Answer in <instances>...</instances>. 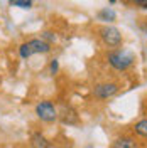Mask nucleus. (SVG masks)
Wrapping results in <instances>:
<instances>
[{"label":"nucleus","mask_w":147,"mask_h":148,"mask_svg":"<svg viewBox=\"0 0 147 148\" xmlns=\"http://www.w3.org/2000/svg\"><path fill=\"white\" fill-rule=\"evenodd\" d=\"M105 59H107L108 66L117 73H127L129 69L134 67L135 61H137L134 52H130L127 49H122V47L110 49L107 52V56H105Z\"/></svg>","instance_id":"f257e3e1"},{"label":"nucleus","mask_w":147,"mask_h":148,"mask_svg":"<svg viewBox=\"0 0 147 148\" xmlns=\"http://www.w3.org/2000/svg\"><path fill=\"white\" fill-rule=\"evenodd\" d=\"M51 51H53V44H49L42 37L29 39V40L22 42L19 46V56L24 61L29 59V57H32V56H37V54H49Z\"/></svg>","instance_id":"f03ea898"},{"label":"nucleus","mask_w":147,"mask_h":148,"mask_svg":"<svg viewBox=\"0 0 147 148\" xmlns=\"http://www.w3.org/2000/svg\"><path fill=\"white\" fill-rule=\"evenodd\" d=\"M96 36L100 39V42L108 49H115L123 44V36L117 27H113L110 24H105L101 27L96 29Z\"/></svg>","instance_id":"7ed1b4c3"},{"label":"nucleus","mask_w":147,"mask_h":148,"mask_svg":"<svg viewBox=\"0 0 147 148\" xmlns=\"http://www.w3.org/2000/svg\"><path fill=\"white\" fill-rule=\"evenodd\" d=\"M120 91V84L117 81H101L93 86V96L98 101H107L117 96Z\"/></svg>","instance_id":"20e7f679"},{"label":"nucleus","mask_w":147,"mask_h":148,"mask_svg":"<svg viewBox=\"0 0 147 148\" xmlns=\"http://www.w3.org/2000/svg\"><path fill=\"white\" fill-rule=\"evenodd\" d=\"M36 116L44 123H54L59 120V111L53 101L44 99V101H39L36 104Z\"/></svg>","instance_id":"39448f33"},{"label":"nucleus","mask_w":147,"mask_h":148,"mask_svg":"<svg viewBox=\"0 0 147 148\" xmlns=\"http://www.w3.org/2000/svg\"><path fill=\"white\" fill-rule=\"evenodd\" d=\"M96 18L105 22V24H113L117 20V12L112 9V7H103L96 12Z\"/></svg>","instance_id":"423d86ee"},{"label":"nucleus","mask_w":147,"mask_h":148,"mask_svg":"<svg viewBox=\"0 0 147 148\" xmlns=\"http://www.w3.org/2000/svg\"><path fill=\"white\" fill-rule=\"evenodd\" d=\"M59 120L61 123H64V125H76L78 123V114H76V111L71 108V106H68V108H63V111L59 113Z\"/></svg>","instance_id":"0eeeda50"},{"label":"nucleus","mask_w":147,"mask_h":148,"mask_svg":"<svg viewBox=\"0 0 147 148\" xmlns=\"http://www.w3.org/2000/svg\"><path fill=\"white\" fill-rule=\"evenodd\" d=\"M31 147L32 148H51V143H49V140L41 131H36L31 136Z\"/></svg>","instance_id":"6e6552de"},{"label":"nucleus","mask_w":147,"mask_h":148,"mask_svg":"<svg viewBox=\"0 0 147 148\" xmlns=\"http://www.w3.org/2000/svg\"><path fill=\"white\" fill-rule=\"evenodd\" d=\"M110 148H137V141L132 136H119L113 140Z\"/></svg>","instance_id":"1a4fd4ad"},{"label":"nucleus","mask_w":147,"mask_h":148,"mask_svg":"<svg viewBox=\"0 0 147 148\" xmlns=\"http://www.w3.org/2000/svg\"><path fill=\"white\" fill-rule=\"evenodd\" d=\"M134 133L139 135V136H142V138H147V118H142V120H139L135 125H134Z\"/></svg>","instance_id":"9d476101"},{"label":"nucleus","mask_w":147,"mask_h":148,"mask_svg":"<svg viewBox=\"0 0 147 148\" xmlns=\"http://www.w3.org/2000/svg\"><path fill=\"white\" fill-rule=\"evenodd\" d=\"M9 5L10 7H17V9L29 10V9H32L34 2L32 0H9Z\"/></svg>","instance_id":"9b49d317"},{"label":"nucleus","mask_w":147,"mask_h":148,"mask_svg":"<svg viewBox=\"0 0 147 148\" xmlns=\"http://www.w3.org/2000/svg\"><path fill=\"white\" fill-rule=\"evenodd\" d=\"M41 37H42L44 40H47L49 44H54L56 39H58V37H56V34H54V32H51V30H44V32L41 34Z\"/></svg>","instance_id":"f8f14e48"},{"label":"nucleus","mask_w":147,"mask_h":148,"mask_svg":"<svg viewBox=\"0 0 147 148\" xmlns=\"http://www.w3.org/2000/svg\"><path fill=\"white\" fill-rule=\"evenodd\" d=\"M127 3L137 7V9H142V10H147V0H125Z\"/></svg>","instance_id":"ddd939ff"},{"label":"nucleus","mask_w":147,"mask_h":148,"mask_svg":"<svg viewBox=\"0 0 147 148\" xmlns=\"http://www.w3.org/2000/svg\"><path fill=\"white\" fill-rule=\"evenodd\" d=\"M59 71V62H58V59H51V62H49V74L51 76H56Z\"/></svg>","instance_id":"4468645a"},{"label":"nucleus","mask_w":147,"mask_h":148,"mask_svg":"<svg viewBox=\"0 0 147 148\" xmlns=\"http://www.w3.org/2000/svg\"><path fill=\"white\" fill-rule=\"evenodd\" d=\"M108 2H110L112 5H113V3H117V0H108Z\"/></svg>","instance_id":"2eb2a0df"},{"label":"nucleus","mask_w":147,"mask_h":148,"mask_svg":"<svg viewBox=\"0 0 147 148\" xmlns=\"http://www.w3.org/2000/svg\"><path fill=\"white\" fill-rule=\"evenodd\" d=\"M85 148H93V147H92V145H88V147H85Z\"/></svg>","instance_id":"dca6fc26"},{"label":"nucleus","mask_w":147,"mask_h":148,"mask_svg":"<svg viewBox=\"0 0 147 148\" xmlns=\"http://www.w3.org/2000/svg\"><path fill=\"white\" fill-rule=\"evenodd\" d=\"M146 114H147V104H146Z\"/></svg>","instance_id":"f3484780"},{"label":"nucleus","mask_w":147,"mask_h":148,"mask_svg":"<svg viewBox=\"0 0 147 148\" xmlns=\"http://www.w3.org/2000/svg\"><path fill=\"white\" fill-rule=\"evenodd\" d=\"M146 56H147V47H146Z\"/></svg>","instance_id":"a211bd4d"}]
</instances>
